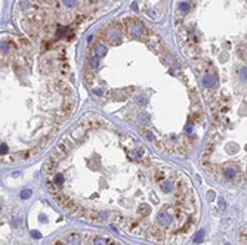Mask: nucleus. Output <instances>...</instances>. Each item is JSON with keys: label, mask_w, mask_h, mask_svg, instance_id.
Returning <instances> with one entry per match:
<instances>
[{"label": "nucleus", "mask_w": 247, "mask_h": 245, "mask_svg": "<svg viewBox=\"0 0 247 245\" xmlns=\"http://www.w3.org/2000/svg\"><path fill=\"white\" fill-rule=\"evenodd\" d=\"M246 52H247V50H246Z\"/></svg>", "instance_id": "nucleus-19"}, {"label": "nucleus", "mask_w": 247, "mask_h": 245, "mask_svg": "<svg viewBox=\"0 0 247 245\" xmlns=\"http://www.w3.org/2000/svg\"><path fill=\"white\" fill-rule=\"evenodd\" d=\"M62 2H64V5H65V6H68V7H73V6H75V2H77V0H62Z\"/></svg>", "instance_id": "nucleus-8"}, {"label": "nucleus", "mask_w": 247, "mask_h": 245, "mask_svg": "<svg viewBox=\"0 0 247 245\" xmlns=\"http://www.w3.org/2000/svg\"><path fill=\"white\" fill-rule=\"evenodd\" d=\"M203 238H204V230H198L197 233H195V236L192 238V241L198 244V242H201V241H203Z\"/></svg>", "instance_id": "nucleus-5"}, {"label": "nucleus", "mask_w": 247, "mask_h": 245, "mask_svg": "<svg viewBox=\"0 0 247 245\" xmlns=\"http://www.w3.org/2000/svg\"><path fill=\"white\" fill-rule=\"evenodd\" d=\"M9 50V46H7L6 41H2V52H7Z\"/></svg>", "instance_id": "nucleus-12"}, {"label": "nucleus", "mask_w": 247, "mask_h": 245, "mask_svg": "<svg viewBox=\"0 0 247 245\" xmlns=\"http://www.w3.org/2000/svg\"><path fill=\"white\" fill-rule=\"evenodd\" d=\"M203 86L206 87V89H212V87L216 86V77L212 75V74H207L203 77Z\"/></svg>", "instance_id": "nucleus-1"}, {"label": "nucleus", "mask_w": 247, "mask_h": 245, "mask_svg": "<svg viewBox=\"0 0 247 245\" xmlns=\"http://www.w3.org/2000/svg\"><path fill=\"white\" fill-rule=\"evenodd\" d=\"M130 31H132L133 36H141L144 30H142V25H141V24H135V25H132Z\"/></svg>", "instance_id": "nucleus-3"}, {"label": "nucleus", "mask_w": 247, "mask_h": 245, "mask_svg": "<svg viewBox=\"0 0 247 245\" xmlns=\"http://www.w3.org/2000/svg\"><path fill=\"white\" fill-rule=\"evenodd\" d=\"M90 67H92V68H96V67H98V56H96V55L90 58Z\"/></svg>", "instance_id": "nucleus-7"}, {"label": "nucleus", "mask_w": 247, "mask_h": 245, "mask_svg": "<svg viewBox=\"0 0 247 245\" xmlns=\"http://www.w3.org/2000/svg\"><path fill=\"white\" fill-rule=\"evenodd\" d=\"M93 93H95V95H102V90L101 89H95V90H93Z\"/></svg>", "instance_id": "nucleus-16"}, {"label": "nucleus", "mask_w": 247, "mask_h": 245, "mask_svg": "<svg viewBox=\"0 0 247 245\" xmlns=\"http://www.w3.org/2000/svg\"><path fill=\"white\" fill-rule=\"evenodd\" d=\"M179 9H181V11H184V12H186V11H190V5H188V3H181Z\"/></svg>", "instance_id": "nucleus-11"}, {"label": "nucleus", "mask_w": 247, "mask_h": 245, "mask_svg": "<svg viewBox=\"0 0 247 245\" xmlns=\"http://www.w3.org/2000/svg\"><path fill=\"white\" fill-rule=\"evenodd\" d=\"M107 53V47L105 46H102V45H98L96 47H95V55L99 58V56H104Z\"/></svg>", "instance_id": "nucleus-4"}, {"label": "nucleus", "mask_w": 247, "mask_h": 245, "mask_svg": "<svg viewBox=\"0 0 247 245\" xmlns=\"http://www.w3.org/2000/svg\"><path fill=\"white\" fill-rule=\"evenodd\" d=\"M31 194H33V192H31L30 189H24V190L21 192V198H22V199H28V198L31 196Z\"/></svg>", "instance_id": "nucleus-6"}, {"label": "nucleus", "mask_w": 247, "mask_h": 245, "mask_svg": "<svg viewBox=\"0 0 247 245\" xmlns=\"http://www.w3.org/2000/svg\"><path fill=\"white\" fill-rule=\"evenodd\" d=\"M225 245H229V244H225Z\"/></svg>", "instance_id": "nucleus-18"}, {"label": "nucleus", "mask_w": 247, "mask_h": 245, "mask_svg": "<svg viewBox=\"0 0 247 245\" xmlns=\"http://www.w3.org/2000/svg\"><path fill=\"white\" fill-rule=\"evenodd\" d=\"M0 152H2V155L7 152V146H6L5 143H2V148H0Z\"/></svg>", "instance_id": "nucleus-14"}, {"label": "nucleus", "mask_w": 247, "mask_h": 245, "mask_svg": "<svg viewBox=\"0 0 247 245\" xmlns=\"http://www.w3.org/2000/svg\"><path fill=\"white\" fill-rule=\"evenodd\" d=\"M21 6L25 9V7H28V6H30V2H28V0H21Z\"/></svg>", "instance_id": "nucleus-13"}, {"label": "nucleus", "mask_w": 247, "mask_h": 245, "mask_svg": "<svg viewBox=\"0 0 247 245\" xmlns=\"http://www.w3.org/2000/svg\"><path fill=\"white\" fill-rule=\"evenodd\" d=\"M240 77L243 78V80L247 81V68H241L240 69Z\"/></svg>", "instance_id": "nucleus-10"}, {"label": "nucleus", "mask_w": 247, "mask_h": 245, "mask_svg": "<svg viewBox=\"0 0 247 245\" xmlns=\"http://www.w3.org/2000/svg\"><path fill=\"white\" fill-rule=\"evenodd\" d=\"M138 103H141V105L144 103V96H141V98H139V101H138Z\"/></svg>", "instance_id": "nucleus-17"}, {"label": "nucleus", "mask_w": 247, "mask_h": 245, "mask_svg": "<svg viewBox=\"0 0 247 245\" xmlns=\"http://www.w3.org/2000/svg\"><path fill=\"white\" fill-rule=\"evenodd\" d=\"M224 176H225V179L226 180H234L235 179V176H237V171L234 170V168H225L224 170Z\"/></svg>", "instance_id": "nucleus-2"}, {"label": "nucleus", "mask_w": 247, "mask_h": 245, "mask_svg": "<svg viewBox=\"0 0 247 245\" xmlns=\"http://www.w3.org/2000/svg\"><path fill=\"white\" fill-rule=\"evenodd\" d=\"M218 202H219V208L222 210V211H224V210H226V204H225L224 198H219V199H218Z\"/></svg>", "instance_id": "nucleus-9"}, {"label": "nucleus", "mask_w": 247, "mask_h": 245, "mask_svg": "<svg viewBox=\"0 0 247 245\" xmlns=\"http://www.w3.org/2000/svg\"><path fill=\"white\" fill-rule=\"evenodd\" d=\"M31 235H33V238H40V233H37V232H31Z\"/></svg>", "instance_id": "nucleus-15"}]
</instances>
